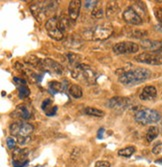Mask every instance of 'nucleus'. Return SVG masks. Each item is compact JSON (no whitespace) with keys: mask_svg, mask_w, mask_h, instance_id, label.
Listing matches in <instances>:
<instances>
[{"mask_svg":"<svg viewBox=\"0 0 162 167\" xmlns=\"http://www.w3.org/2000/svg\"><path fill=\"white\" fill-rule=\"evenodd\" d=\"M57 6H58L57 1H34L30 4V9L33 16L40 22L53 15Z\"/></svg>","mask_w":162,"mask_h":167,"instance_id":"obj_2","label":"nucleus"},{"mask_svg":"<svg viewBox=\"0 0 162 167\" xmlns=\"http://www.w3.org/2000/svg\"><path fill=\"white\" fill-rule=\"evenodd\" d=\"M49 89L51 90L52 93L60 92L61 89H62V83L57 82V81H53V82H50V83H49Z\"/></svg>","mask_w":162,"mask_h":167,"instance_id":"obj_27","label":"nucleus"},{"mask_svg":"<svg viewBox=\"0 0 162 167\" xmlns=\"http://www.w3.org/2000/svg\"><path fill=\"white\" fill-rule=\"evenodd\" d=\"M113 33V27L108 23H103L97 26L84 30L82 38L85 40H105Z\"/></svg>","mask_w":162,"mask_h":167,"instance_id":"obj_3","label":"nucleus"},{"mask_svg":"<svg viewBox=\"0 0 162 167\" xmlns=\"http://www.w3.org/2000/svg\"><path fill=\"white\" fill-rule=\"evenodd\" d=\"M138 50H139V46L131 41L119 42L113 46V51L116 54H131L136 53Z\"/></svg>","mask_w":162,"mask_h":167,"instance_id":"obj_9","label":"nucleus"},{"mask_svg":"<svg viewBox=\"0 0 162 167\" xmlns=\"http://www.w3.org/2000/svg\"><path fill=\"white\" fill-rule=\"evenodd\" d=\"M12 157L14 162L17 163H21L27 158V149H22V148H15L12 153ZM22 164V163H21Z\"/></svg>","mask_w":162,"mask_h":167,"instance_id":"obj_19","label":"nucleus"},{"mask_svg":"<svg viewBox=\"0 0 162 167\" xmlns=\"http://www.w3.org/2000/svg\"><path fill=\"white\" fill-rule=\"evenodd\" d=\"M99 1H85V7L86 8H94L95 6L98 5Z\"/></svg>","mask_w":162,"mask_h":167,"instance_id":"obj_32","label":"nucleus"},{"mask_svg":"<svg viewBox=\"0 0 162 167\" xmlns=\"http://www.w3.org/2000/svg\"><path fill=\"white\" fill-rule=\"evenodd\" d=\"M85 114H87L89 116H94V117H103L104 116V111L100 110L98 108L95 107H86L84 110Z\"/></svg>","mask_w":162,"mask_h":167,"instance_id":"obj_21","label":"nucleus"},{"mask_svg":"<svg viewBox=\"0 0 162 167\" xmlns=\"http://www.w3.org/2000/svg\"><path fill=\"white\" fill-rule=\"evenodd\" d=\"M7 142V146L9 149H15L16 148V143H17V139H15V137H8L6 139Z\"/></svg>","mask_w":162,"mask_h":167,"instance_id":"obj_30","label":"nucleus"},{"mask_svg":"<svg viewBox=\"0 0 162 167\" xmlns=\"http://www.w3.org/2000/svg\"><path fill=\"white\" fill-rule=\"evenodd\" d=\"M157 95V90L154 86H145L142 90V92L140 93V99L147 101V100H152L156 97Z\"/></svg>","mask_w":162,"mask_h":167,"instance_id":"obj_16","label":"nucleus"},{"mask_svg":"<svg viewBox=\"0 0 162 167\" xmlns=\"http://www.w3.org/2000/svg\"><path fill=\"white\" fill-rule=\"evenodd\" d=\"M30 94V90L28 89V87L26 86V84H22L19 87V97L20 98H26L29 96Z\"/></svg>","mask_w":162,"mask_h":167,"instance_id":"obj_28","label":"nucleus"},{"mask_svg":"<svg viewBox=\"0 0 162 167\" xmlns=\"http://www.w3.org/2000/svg\"><path fill=\"white\" fill-rule=\"evenodd\" d=\"M74 25V21L71 20L70 17L68 16H60L57 19V27L59 28V30L61 32H68L70 31L71 28Z\"/></svg>","mask_w":162,"mask_h":167,"instance_id":"obj_14","label":"nucleus"},{"mask_svg":"<svg viewBox=\"0 0 162 167\" xmlns=\"http://www.w3.org/2000/svg\"><path fill=\"white\" fill-rule=\"evenodd\" d=\"M155 163H157V164H161V165H162V158L155 160Z\"/></svg>","mask_w":162,"mask_h":167,"instance_id":"obj_35","label":"nucleus"},{"mask_svg":"<svg viewBox=\"0 0 162 167\" xmlns=\"http://www.w3.org/2000/svg\"><path fill=\"white\" fill-rule=\"evenodd\" d=\"M134 119L137 123L142 124V125H147V124L159 122L161 120V114L154 109L140 108L135 113Z\"/></svg>","mask_w":162,"mask_h":167,"instance_id":"obj_5","label":"nucleus"},{"mask_svg":"<svg viewBox=\"0 0 162 167\" xmlns=\"http://www.w3.org/2000/svg\"><path fill=\"white\" fill-rule=\"evenodd\" d=\"M13 117H16L19 119H23V120H27L31 117V110L30 108L28 107L25 104H22V105H18L16 107L15 110L13 111L11 114Z\"/></svg>","mask_w":162,"mask_h":167,"instance_id":"obj_13","label":"nucleus"},{"mask_svg":"<svg viewBox=\"0 0 162 167\" xmlns=\"http://www.w3.org/2000/svg\"><path fill=\"white\" fill-rule=\"evenodd\" d=\"M95 167H110V163L108 161H97Z\"/></svg>","mask_w":162,"mask_h":167,"instance_id":"obj_33","label":"nucleus"},{"mask_svg":"<svg viewBox=\"0 0 162 167\" xmlns=\"http://www.w3.org/2000/svg\"><path fill=\"white\" fill-rule=\"evenodd\" d=\"M123 19L126 23L131 25H140L143 22L141 16L132 6H129L125 9V11L123 12Z\"/></svg>","mask_w":162,"mask_h":167,"instance_id":"obj_10","label":"nucleus"},{"mask_svg":"<svg viewBox=\"0 0 162 167\" xmlns=\"http://www.w3.org/2000/svg\"><path fill=\"white\" fill-rule=\"evenodd\" d=\"M71 75L74 79H77L80 82L91 85L96 83L97 75L95 71L88 65L79 64L71 69Z\"/></svg>","mask_w":162,"mask_h":167,"instance_id":"obj_4","label":"nucleus"},{"mask_svg":"<svg viewBox=\"0 0 162 167\" xmlns=\"http://www.w3.org/2000/svg\"><path fill=\"white\" fill-rule=\"evenodd\" d=\"M147 31L145 30H140V29H134V30H131L128 32L127 36L128 37H131V38H138V39H141V38L146 37L147 36Z\"/></svg>","mask_w":162,"mask_h":167,"instance_id":"obj_24","label":"nucleus"},{"mask_svg":"<svg viewBox=\"0 0 162 167\" xmlns=\"http://www.w3.org/2000/svg\"><path fill=\"white\" fill-rule=\"evenodd\" d=\"M137 62L150 65H161L162 55L158 52H143L135 56L134 58Z\"/></svg>","mask_w":162,"mask_h":167,"instance_id":"obj_7","label":"nucleus"},{"mask_svg":"<svg viewBox=\"0 0 162 167\" xmlns=\"http://www.w3.org/2000/svg\"><path fill=\"white\" fill-rule=\"evenodd\" d=\"M66 58H67L68 62L73 66V67L80 64L79 62L81 60V56L76 53H73V52H69V53L66 54Z\"/></svg>","mask_w":162,"mask_h":167,"instance_id":"obj_22","label":"nucleus"},{"mask_svg":"<svg viewBox=\"0 0 162 167\" xmlns=\"http://www.w3.org/2000/svg\"><path fill=\"white\" fill-rule=\"evenodd\" d=\"M161 53H162V42H161V46H160V50H159Z\"/></svg>","mask_w":162,"mask_h":167,"instance_id":"obj_37","label":"nucleus"},{"mask_svg":"<svg viewBox=\"0 0 162 167\" xmlns=\"http://www.w3.org/2000/svg\"><path fill=\"white\" fill-rule=\"evenodd\" d=\"M57 19L58 18L56 17H51L50 19H48L45 23V28L48 35L51 38H53L54 40L57 41H61L64 38V33L61 32L59 30V28L57 27Z\"/></svg>","mask_w":162,"mask_h":167,"instance_id":"obj_8","label":"nucleus"},{"mask_svg":"<svg viewBox=\"0 0 162 167\" xmlns=\"http://www.w3.org/2000/svg\"><path fill=\"white\" fill-rule=\"evenodd\" d=\"M103 9L102 7H100L99 5L97 6H95L93 9H92V12H91V15L93 18L95 19H99V18H101L103 16Z\"/></svg>","mask_w":162,"mask_h":167,"instance_id":"obj_29","label":"nucleus"},{"mask_svg":"<svg viewBox=\"0 0 162 167\" xmlns=\"http://www.w3.org/2000/svg\"><path fill=\"white\" fill-rule=\"evenodd\" d=\"M161 42L159 41H154V40H142L141 41V47L145 50H149L151 52H157L160 50Z\"/></svg>","mask_w":162,"mask_h":167,"instance_id":"obj_17","label":"nucleus"},{"mask_svg":"<svg viewBox=\"0 0 162 167\" xmlns=\"http://www.w3.org/2000/svg\"><path fill=\"white\" fill-rule=\"evenodd\" d=\"M81 8V1L80 0H72L69 2L68 6V16L70 17L71 20L75 21L78 18Z\"/></svg>","mask_w":162,"mask_h":167,"instance_id":"obj_15","label":"nucleus"},{"mask_svg":"<svg viewBox=\"0 0 162 167\" xmlns=\"http://www.w3.org/2000/svg\"><path fill=\"white\" fill-rule=\"evenodd\" d=\"M159 131H160V133L162 134V121L160 122V128H159Z\"/></svg>","mask_w":162,"mask_h":167,"instance_id":"obj_36","label":"nucleus"},{"mask_svg":"<svg viewBox=\"0 0 162 167\" xmlns=\"http://www.w3.org/2000/svg\"><path fill=\"white\" fill-rule=\"evenodd\" d=\"M130 100L128 98L124 97H113L111 99H109V101L107 102V106H109L111 109H114L116 111H121L126 109L129 106Z\"/></svg>","mask_w":162,"mask_h":167,"instance_id":"obj_11","label":"nucleus"},{"mask_svg":"<svg viewBox=\"0 0 162 167\" xmlns=\"http://www.w3.org/2000/svg\"><path fill=\"white\" fill-rule=\"evenodd\" d=\"M134 152H135L134 146H128V147H125V148L118 150V155H120L122 157H130L133 155Z\"/></svg>","mask_w":162,"mask_h":167,"instance_id":"obj_25","label":"nucleus"},{"mask_svg":"<svg viewBox=\"0 0 162 167\" xmlns=\"http://www.w3.org/2000/svg\"><path fill=\"white\" fill-rule=\"evenodd\" d=\"M39 68L45 71V72L49 73L50 75H53V76H59L63 72L61 64H59L57 61H55L53 59H50V58L41 59Z\"/></svg>","mask_w":162,"mask_h":167,"instance_id":"obj_6","label":"nucleus"},{"mask_svg":"<svg viewBox=\"0 0 162 167\" xmlns=\"http://www.w3.org/2000/svg\"><path fill=\"white\" fill-rule=\"evenodd\" d=\"M152 152H153L154 154H160L162 152V143H158V144H156L153 149H152Z\"/></svg>","mask_w":162,"mask_h":167,"instance_id":"obj_31","label":"nucleus"},{"mask_svg":"<svg viewBox=\"0 0 162 167\" xmlns=\"http://www.w3.org/2000/svg\"><path fill=\"white\" fill-rule=\"evenodd\" d=\"M119 6L116 1H108L106 5V16L107 18H112L116 16L119 12Z\"/></svg>","mask_w":162,"mask_h":167,"instance_id":"obj_18","label":"nucleus"},{"mask_svg":"<svg viewBox=\"0 0 162 167\" xmlns=\"http://www.w3.org/2000/svg\"><path fill=\"white\" fill-rule=\"evenodd\" d=\"M25 61L27 63H29L30 65L32 66H35V67H38L39 68V65H40V62H41V59L38 58L37 56L35 55H29L28 57L25 58Z\"/></svg>","mask_w":162,"mask_h":167,"instance_id":"obj_26","label":"nucleus"},{"mask_svg":"<svg viewBox=\"0 0 162 167\" xmlns=\"http://www.w3.org/2000/svg\"><path fill=\"white\" fill-rule=\"evenodd\" d=\"M78 155H79V148H74V150L72 151V153H71V158H72V159L77 158Z\"/></svg>","mask_w":162,"mask_h":167,"instance_id":"obj_34","label":"nucleus"},{"mask_svg":"<svg viewBox=\"0 0 162 167\" xmlns=\"http://www.w3.org/2000/svg\"><path fill=\"white\" fill-rule=\"evenodd\" d=\"M63 44L69 49H79L83 45V39L81 36H78L76 34H70L65 38Z\"/></svg>","mask_w":162,"mask_h":167,"instance_id":"obj_12","label":"nucleus"},{"mask_svg":"<svg viewBox=\"0 0 162 167\" xmlns=\"http://www.w3.org/2000/svg\"><path fill=\"white\" fill-rule=\"evenodd\" d=\"M150 77L151 71L148 69L141 67L129 69V67H128L124 73L118 76V79L122 84L132 86V85H137L139 83L144 82V81L149 79Z\"/></svg>","mask_w":162,"mask_h":167,"instance_id":"obj_1","label":"nucleus"},{"mask_svg":"<svg viewBox=\"0 0 162 167\" xmlns=\"http://www.w3.org/2000/svg\"><path fill=\"white\" fill-rule=\"evenodd\" d=\"M159 128L156 126H150L146 132V140L147 142H152L159 134Z\"/></svg>","mask_w":162,"mask_h":167,"instance_id":"obj_20","label":"nucleus"},{"mask_svg":"<svg viewBox=\"0 0 162 167\" xmlns=\"http://www.w3.org/2000/svg\"><path fill=\"white\" fill-rule=\"evenodd\" d=\"M69 93L74 98H80L82 96V88L78 84H72L69 88Z\"/></svg>","mask_w":162,"mask_h":167,"instance_id":"obj_23","label":"nucleus"}]
</instances>
